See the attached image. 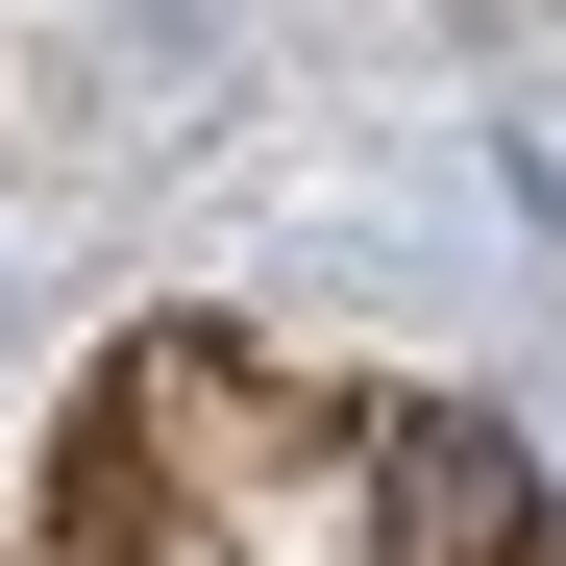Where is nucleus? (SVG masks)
Returning <instances> with one entry per match:
<instances>
[{
    "mask_svg": "<svg viewBox=\"0 0 566 566\" xmlns=\"http://www.w3.org/2000/svg\"><path fill=\"white\" fill-rule=\"evenodd\" d=\"M369 566H566L542 542V468L468 395H369Z\"/></svg>",
    "mask_w": 566,
    "mask_h": 566,
    "instance_id": "f257e3e1",
    "label": "nucleus"
}]
</instances>
